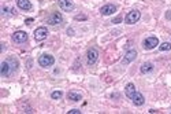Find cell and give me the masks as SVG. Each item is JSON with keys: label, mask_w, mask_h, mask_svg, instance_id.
Listing matches in <instances>:
<instances>
[{"label": "cell", "mask_w": 171, "mask_h": 114, "mask_svg": "<svg viewBox=\"0 0 171 114\" xmlns=\"http://www.w3.org/2000/svg\"><path fill=\"white\" fill-rule=\"evenodd\" d=\"M75 20H85V17H84V15H81V17L78 15V17H75Z\"/></svg>", "instance_id": "23"}, {"label": "cell", "mask_w": 171, "mask_h": 114, "mask_svg": "<svg viewBox=\"0 0 171 114\" xmlns=\"http://www.w3.org/2000/svg\"><path fill=\"white\" fill-rule=\"evenodd\" d=\"M118 22H122V18H121V17L115 18V20H114V21H112V24H118Z\"/></svg>", "instance_id": "21"}, {"label": "cell", "mask_w": 171, "mask_h": 114, "mask_svg": "<svg viewBox=\"0 0 171 114\" xmlns=\"http://www.w3.org/2000/svg\"><path fill=\"white\" fill-rule=\"evenodd\" d=\"M67 98H69V100H73V102H80V100H82V95L80 92H75V91H70L67 94Z\"/></svg>", "instance_id": "16"}, {"label": "cell", "mask_w": 171, "mask_h": 114, "mask_svg": "<svg viewBox=\"0 0 171 114\" xmlns=\"http://www.w3.org/2000/svg\"><path fill=\"white\" fill-rule=\"evenodd\" d=\"M63 96V92L62 91H53L52 94H51V98H52V99H60V98Z\"/></svg>", "instance_id": "18"}, {"label": "cell", "mask_w": 171, "mask_h": 114, "mask_svg": "<svg viewBox=\"0 0 171 114\" xmlns=\"http://www.w3.org/2000/svg\"><path fill=\"white\" fill-rule=\"evenodd\" d=\"M31 22H33V18H27V20L25 21V24H27V25H29V24H31Z\"/></svg>", "instance_id": "22"}, {"label": "cell", "mask_w": 171, "mask_h": 114, "mask_svg": "<svg viewBox=\"0 0 171 114\" xmlns=\"http://www.w3.org/2000/svg\"><path fill=\"white\" fill-rule=\"evenodd\" d=\"M53 63H55V58L52 55H49V54H43L39 58V65L41 68H49Z\"/></svg>", "instance_id": "1"}, {"label": "cell", "mask_w": 171, "mask_h": 114, "mask_svg": "<svg viewBox=\"0 0 171 114\" xmlns=\"http://www.w3.org/2000/svg\"><path fill=\"white\" fill-rule=\"evenodd\" d=\"M69 114H81V112L78 109H73V110H70V112H69Z\"/></svg>", "instance_id": "20"}, {"label": "cell", "mask_w": 171, "mask_h": 114, "mask_svg": "<svg viewBox=\"0 0 171 114\" xmlns=\"http://www.w3.org/2000/svg\"><path fill=\"white\" fill-rule=\"evenodd\" d=\"M49 25H59L63 22V17L60 12H52V14L48 17V20H47Z\"/></svg>", "instance_id": "8"}, {"label": "cell", "mask_w": 171, "mask_h": 114, "mask_svg": "<svg viewBox=\"0 0 171 114\" xmlns=\"http://www.w3.org/2000/svg\"><path fill=\"white\" fill-rule=\"evenodd\" d=\"M7 61H8V63H10V66H11V70H12V73H14V72L18 69V66H19V63H18V61H17V59H15V58H8Z\"/></svg>", "instance_id": "17"}, {"label": "cell", "mask_w": 171, "mask_h": 114, "mask_svg": "<svg viewBox=\"0 0 171 114\" xmlns=\"http://www.w3.org/2000/svg\"><path fill=\"white\" fill-rule=\"evenodd\" d=\"M159 50L160 51H170L171 50V44L170 43H163L159 46Z\"/></svg>", "instance_id": "19"}, {"label": "cell", "mask_w": 171, "mask_h": 114, "mask_svg": "<svg viewBox=\"0 0 171 114\" xmlns=\"http://www.w3.org/2000/svg\"><path fill=\"white\" fill-rule=\"evenodd\" d=\"M153 63H151V62H145V63H142L141 65V73L142 74H147V73H151V72H153Z\"/></svg>", "instance_id": "15"}, {"label": "cell", "mask_w": 171, "mask_h": 114, "mask_svg": "<svg viewBox=\"0 0 171 114\" xmlns=\"http://www.w3.org/2000/svg\"><path fill=\"white\" fill-rule=\"evenodd\" d=\"M131 102L136 104V106H142L145 103V98L142 96V94L140 92H136V95L131 98Z\"/></svg>", "instance_id": "14"}, {"label": "cell", "mask_w": 171, "mask_h": 114, "mask_svg": "<svg viewBox=\"0 0 171 114\" xmlns=\"http://www.w3.org/2000/svg\"><path fill=\"white\" fill-rule=\"evenodd\" d=\"M136 92H137V91H136V87H134V84H133V83H129L125 87V94H126V96H127L129 99H131V98L136 95Z\"/></svg>", "instance_id": "13"}, {"label": "cell", "mask_w": 171, "mask_h": 114, "mask_svg": "<svg viewBox=\"0 0 171 114\" xmlns=\"http://www.w3.org/2000/svg\"><path fill=\"white\" fill-rule=\"evenodd\" d=\"M140 18H141V12L137 10H133L130 12H127V15H126V18H125V22L127 25H133L140 21Z\"/></svg>", "instance_id": "2"}, {"label": "cell", "mask_w": 171, "mask_h": 114, "mask_svg": "<svg viewBox=\"0 0 171 114\" xmlns=\"http://www.w3.org/2000/svg\"><path fill=\"white\" fill-rule=\"evenodd\" d=\"M58 4H59V7H60L63 11H66V12H70V11H73L75 8L74 2H71V0H59Z\"/></svg>", "instance_id": "7"}, {"label": "cell", "mask_w": 171, "mask_h": 114, "mask_svg": "<svg viewBox=\"0 0 171 114\" xmlns=\"http://www.w3.org/2000/svg\"><path fill=\"white\" fill-rule=\"evenodd\" d=\"M99 59V51L96 48H89L86 52V62L89 66H93Z\"/></svg>", "instance_id": "4"}, {"label": "cell", "mask_w": 171, "mask_h": 114, "mask_svg": "<svg viewBox=\"0 0 171 114\" xmlns=\"http://www.w3.org/2000/svg\"><path fill=\"white\" fill-rule=\"evenodd\" d=\"M0 74H2L3 77H8V76L12 74L11 66H10V63H8V61L2 62V65H0Z\"/></svg>", "instance_id": "9"}, {"label": "cell", "mask_w": 171, "mask_h": 114, "mask_svg": "<svg viewBox=\"0 0 171 114\" xmlns=\"http://www.w3.org/2000/svg\"><path fill=\"white\" fill-rule=\"evenodd\" d=\"M100 12L103 15H111V14H114V12H116V6L106 4V6H103V7L100 8Z\"/></svg>", "instance_id": "11"}, {"label": "cell", "mask_w": 171, "mask_h": 114, "mask_svg": "<svg viewBox=\"0 0 171 114\" xmlns=\"http://www.w3.org/2000/svg\"><path fill=\"white\" fill-rule=\"evenodd\" d=\"M17 6H18V8H21L23 11H30L33 8V6H31V3L29 0H17Z\"/></svg>", "instance_id": "12"}, {"label": "cell", "mask_w": 171, "mask_h": 114, "mask_svg": "<svg viewBox=\"0 0 171 114\" xmlns=\"http://www.w3.org/2000/svg\"><path fill=\"white\" fill-rule=\"evenodd\" d=\"M157 46H159V39L155 36L147 37V39L144 40V43H142V47H144L145 50H153V48H156Z\"/></svg>", "instance_id": "3"}, {"label": "cell", "mask_w": 171, "mask_h": 114, "mask_svg": "<svg viewBox=\"0 0 171 114\" xmlns=\"http://www.w3.org/2000/svg\"><path fill=\"white\" fill-rule=\"evenodd\" d=\"M137 58V51H136V50H129L125 54V56H123V63H130V62H133L134 61V59Z\"/></svg>", "instance_id": "10"}, {"label": "cell", "mask_w": 171, "mask_h": 114, "mask_svg": "<svg viewBox=\"0 0 171 114\" xmlns=\"http://www.w3.org/2000/svg\"><path fill=\"white\" fill-rule=\"evenodd\" d=\"M47 36H48V29L45 26H40L34 30V40L36 42H43L47 39Z\"/></svg>", "instance_id": "5"}, {"label": "cell", "mask_w": 171, "mask_h": 114, "mask_svg": "<svg viewBox=\"0 0 171 114\" xmlns=\"http://www.w3.org/2000/svg\"><path fill=\"white\" fill-rule=\"evenodd\" d=\"M12 42L17 44H23L27 42V33L23 30H18L12 34Z\"/></svg>", "instance_id": "6"}]
</instances>
